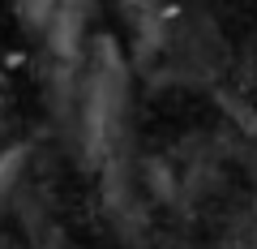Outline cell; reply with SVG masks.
I'll list each match as a JSON object with an SVG mask.
<instances>
[{
	"label": "cell",
	"instance_id": "1",
	"mask_svg": "<svg viewBox=\"0 0 257 249\" xmlns=\"http://www.w3.org/2000/svg\"><path fill=\"white\" fill-rule=\"evenodd\" d=\"M124 103H128V65L111 39H99L90 52V73H86V95H82V129L94 159H103L116 146Z\"/></svg>",
	"mask_w": 257,
	"mask_h": 249
},
{
	"label": "cell",
	"instance_id": "2",
	"mask_svg": "<svg viewBox=\"0 0 257 249\" xmlns=\"http://www.w3.org/2000/svg\"><path fill=\"white\" fill-rule=\"evenodd\" d=\"M86 18H90V0H56L52 5V18H47V47L60 65H73L77 60V47H82V30Z\"/></svg>",
	"mask_w": 257,
	"mask_h": 249
},
{
	"label": "cell",
	"instance_id": "3",
	"mask_svg": "<svg viewBox=\"0 0 257 249\" xmlns=\"http://www.w3.org/2000/svg\"><path fill=\"white\" fill-rule=\"evenodd\" d=\"M120 9H124V22L146 47H155L163 39V22H167L163 0H120Z\"/></svg>",
	"mask_w": 257,
	"mask_h": 249
},
{
	"label": "cell",
	"instance_id": "4",
	"mask_svg": "<svg viewBox=\"0 0 257 249\" xmlns=\"http://www.w3.org/2000/svg\"><path fill=\"white\" fill-rule=\"evenodd\" d=\"M52 5H56V0H13V9H18V18L26 22V26H47Z\"/></svg>",
	"mask_w": 257,
	"mask_h": 249
}]
</instances>
